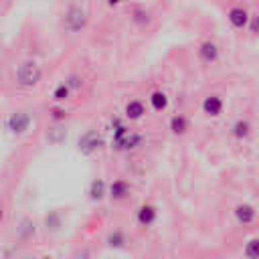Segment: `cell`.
<instances>
[{"instance_id": "cell-8", "label": "cell", "mask_w": 259, "mask_h": 259, "mask_svg": "<svg viewBox=\"0 0 259 259\" xmlns=\"http://www.w3.org/2000/svg\"><path fill=\"white\" fill-rule=\"evenodd\" d=\"M198 59H200L202 63H206V65L214 63V61L219 59V47H217V42L204 40V42L198 47Z\"/></svg>"}, {"instance_id": "cell-19", "label": "cell", "mask_w": 259, "mask_h": 259, "mask_svg": "<svg viewBox=\"0 0 259 259\" xmlns=\"http://www.w3.org/2000/svg\"><path fill=\"white\" fill-rule=\"evenodd\" d=\"M61 225H63V221H61V214H59L57 210H53V212H49V214L45 217V229H47L49 233H57V231L61 229Z\"/></svg>"}, {"instance_id": "cell-20", "label": "cell", "mask_w": 259, "mask_h": 259, "mask_svg": "<svg viewBox=\"0 0 259 259\" xmlns=\"http://www.w3.org/2000/svg\"><path fill=\"white\" fill-rule=\"evenodd\" d=\"M69 95H71V87H69L67 83H59V85L55 87V91H53V99H55L57 103L69 99Z\"/></svg>"}, {"instance_id": "cell-15", "label": "cell", "mask_w": 259, "mask_h": 259, "mask_svg": "<svg viewBox=\"0 0 259 259\" xmlns=\"http://www.w3.org/2000/svg\"><path fill=\"white\" fill-rule=\"evenodd\" d=\"M65 140H67V130L63 125H55L47 132V142L53 146H61Z\"/></svg>"}, {"instance_id": "cell-21", "label": "cell", "mask_w": 259, "mask_h": 259, "mask_svg": "<svg viewBox=\"0 0 259 259\" xmlns=\"http://www.w3.org/2000/svg\"><path fill=\"white\" fill-rule=\"evenodd\" d=\"M18 233H20L22 239L32 237V235H34V223H32L30 219H22V223H20V227H18Z\"/></svg>"}, {"instance_id": "cell-26", "label": "cell", "mask_w": 259, "mask_h": 259, "mask_svg": "<svg viewBox=\"0 0 259 259\" xmlns=\"http://www.w3.org/2000/svg\"><path fill=\"white\" fill-rule=\"evenodd\" d=\"M75 259H91V253H89L87 249H83V251H79V253L75 255Z\"/></svg>"}, {"instance_id": "cell-7", "label": "cell", "mask_w": 259, "mask_h": 259, "mask_svg": "<svg viewBox=\"0 0 259 259\" xmlns=\"http://www.w3.org/2000/svg\"><path fill=\"white\" fill-rule=\"evenodd\" d=\"M136 221L140 227H152L158 221V210L152 204H142L136 212Z\"/></svg>"}, {"instance_id": "cell-13", "label": "cell", "mask_w": 259, "mask_h": 259, "mask_svg": "<svg viewBox=\"0 0 259 259\" xmlns=\"http://www.w3.org/2000/svg\"><path fill=\"white\" fill-rule=\"evenodd\" d=\"M105 194H107V184H105V180H103V178H95V180L89 184V198L99 202Z\"/></svg>"}, {"instance_id": "cell-30", "label": "cell", "mask_w": 259, "mask_h": 259, "mask_svg": "<svg viewBox=\"0 0 259 259\" xmlns=\"http://www.w3.org/2000/svg\"><path fill=\"white\" fill-rule=\"evenodd\" d=\"M28 259H36V257H28Z\"/></svg>"}, {"instance_id": "cell-28", "label": "cell", "mask_w": 259, "mask_h": 259, "mask_svg": "<svg viewBox=\"0 0 259 259\" xmlns=\"http://www.w3.org/2000/svg\"><path fill=\"white\" fill-rule=\"evenodd\" d=\"M2 219H4V210H2V206H0V223H2Z\"/></svg>"}, {"instance_id": "cell-16", "label": "cell", "mask_w": 259, "mask_h": 259, "mask_svg": "<svg viewBox=\"0 0 259 259\" xmlns=\"http://www.w3.org/2000/svg\"><path fill=\"white\" fill-rule=\"evenodd\" d=\"M150 105L154 111H164L168 107V95L164 91H152L150 93Z\"/></svg>"}, {"instance_id": "cell-6", "label": "cell", "mask_w": 259, "mask_h": 259, "mask_svg": "<svg viewBox=\"0 0 259 259\" xmlns=\"http://www.w3.org/2000/svg\"><path fill=\"white\" fill-rule=\"evenodd\" d=\"M223 107H225V101H223V97L217 95V93L206 95V97L202 99V111H204L206 115H210V117L221 115V113H223Z\"/></svg>"}, {"instance_id": "cell-1", "label": "cell", "mask_w": 259, "mask_h": 259, "mask_svg": "<svg viewBox=\"0 0 259 259\" xmlns=\"http://www.w3.org/2000/svg\"><path fill=\"white\" fill-rule=\"evenodd\" d=\"M40 77H42V71L34 61H24L16 69V81L20 87H34L40 81Z\"/></svg>"}, {"instance_id": "cell-14", "label": "cell", "mask_w": 259, "mask_h": 259, "mask_svg": "<svg viewBox=\"0 0 259 259\" xmlns=\"http://www.w3.org/2000/svg\"><path fill=\"white\" fill-rule=\"evenodd\" d=\"M186 130H188V119H186V115H182V113L172 115V119H170V132H172L174 136H182V134H186Z\"/></svg>"}, {"instance_id": "cell-27", "label": "cell", "mask_w": 259, "mask_h": 259, "mask_svg": "<svg viewBox=\"0 0 259 259\" xmlns=\"http://www.w3.org/2000/svg\"><path fill=\"white\" fill-rule=\"evenodd\" d=\"M119 2H121V0H109V4H111V6H113V4H119Z\"/></svg>"}, {"instance_id": "cell-5", "label": "cell", "mask_w": 259, "mask_h": 259, "mask_svg": "<svg viewBox=\"0 0 259 259\" xmlns=\"http://www.w3.org/2000/svg\"><path fill=\"white\" fill-rule=\"evenodd\" d=\"M6 127H8L12 134L20 136V134H24V132L30 127V115H28L26 111L10 113V117L6 119Z\"/></svg>"}, {"instance_id": "cell-23", "label": "cell", "mask_w": 259, "mask_h": 259, "mask_svg": "<svg viewBox=\"0 0 259 259\" xmlns=\"http://www.w3.org/2000/svg\"><path fill=\"white\" fill-rule=\"evenodd\" d=\"M65 83H67V85L71 87V91H73V89H79V87H81V79H79L77 75H71V77H69V79H67Z\"/></svg>"}, {"instance_id": "cell-9", "label": "cell", "mask_w": 259, "mask_h": 259, "mask_svg": "<svg viewBox=\"0 0 259 259\" xmlns=\"http://www.w3.org/2000/svg\"><path fill=\"white\" fill-rule=\"evenodd\" d=\"M146 115V105L140 101V99H132L125 103V117L130 121H138Z\"/></svg>"}, {"instance_id": "cell-11", "label": "cell", "mask_w": 259, "mask_h": 259, "mask_svg": "<svg viewBox=\"0 0 259 259\" xmlns=\"http://www.w3.org/2000/svg\"><path fill=\"white\" fill-rule=\"evenodd\" d=\"M229 22L235 26V28H245L247 22H249V14L245 8H231L229 10Z\"/></svg>"}, {"instance_id": "cell-2", "label": "cell", "mask_w": 259, "mask_h": 259, "mask_svg": "<svg viewBox=\"0 0 259 259\" xmlns=\"http://www.w3.org/2000/svg\"><path fill=\"white\" fill-rule=\"evenodd\" d=\"M103 146V138L97 130H87L81 138H79V152L85 156H91L93 152H97Z\"/></svg>"}, {"instance_id": "cell-4", "label": "cell", "mask_w": 259, "mask_h": 259, "mask_svg": "<svg viewBox=\"0 0 259 259\" xmlns=\"http://www.w3.org/2000/svg\"><path fill=\"white\" fill-rule=\"evenodd\" d=\"M233 217H235V221H237L239 225L249 227V225H253V223L257 221V208H255L253 204H249V202H241V204L235 206Z\"/></svg>"}, {"instance_id": "cell-24", "label": "cell", "mask_w": 259, "mask_h": 259, "mask_svg": "<svg viewBox=\"0 0 259 259\" xmlns=\"http://www.w3.org/2000/svg\"><path fill=\"white\" fill-rule=\"evenodd\" d=\"M249 30H251L253 34H259V16H255V18L251 20V24H249Z\"/></svg>"}, {"instance_id": "cell-12", "label": "cell", "mask_w": 259, "mask_h": 259, "mask_svg": "<svg viewBox=\"0 0 259 259\" xmlns=\"http://www.w3.org/2000/svg\"><path fill=\"white\" fill-rule=\"evenodd\" d=\"M231 134H233V138L235 140H245V138H249V134H251V121L249 119H237L235 123H233V127H231Z\"/></svg>"}, {"instance_id": "cell-25", "label": "cell", "mask_w": 259, "mask_h": 259, "mask_svg": "<svg viewBox=\"0 0 259 259\" xmlns=\"http://www.w3.org/2000/svg\"><path fill=\"white\" fill-rule=\"evenodd\" d=\"M65 115H67V113H65V111H61V109H55V111H53V119H55V121L65 119Z\"/></svg>"}, {"instance_id": "cell-29", "label": "cell", "mask_w": 259, "mask_h": 259, "mask_svg": "<svg viewBox=\"0 0 259 259\" xmlns=\"http://www.w3.org/2000/svg\"><path fill=\"white\" fill-rule=\"evenodd\" d=\"M42 259H53V257H51V255H45V257H42Z\"/></svg>"}, {"instance_id": "cell-3", "label": "cell", "mask_w": 259, "mask_h": 259, "mask_svg": "<svg viewBox=\"0 0 259 259\" xmlns=\"http://www.w3.org/2000/svg\"><path fill=\"white\" fill-rule=\"evenodd\" d=\"M85 22H87V12H85L83 8H79V6L69 8V12L65 14V26H67V30H71V32L81 30V28L85 26Z\"/></svg>"}, {"instance_id": "cell-10", "label": "cell", "mask_w": 259, "mask_h": 259, "mask_svg": "<svg viewBox=\"0 0 259 259\" xmlns=\"http://www.w3.org/2000/svg\"><path fill=\"white\" fill-rule=\"evenodd\" d=\"M107 194L111 196V200H123V198L130 194V184H127L125 180L117 178V180H113V182L109 184Z\"/></svg>"}, {"instance_id": "cell-18", "label": "cell", "mask_w": 259, "mask_h": 259, "mask_svg": "<svg viewBox=\"0 0 259 259\" xmlns=\"http://www.w3.org/2000/svg\"><path fill=\"white\" fill-rule=\"evenodd\" d=\"M243 257L245 259H259V237H251L243 245Z\"/></svg>"}, {"instance_id": "cell-17", "label": "cell", "mask_w": 259, "mask_h": 259, "mask_svg": "<svg viewBox=\"0 0 259 259\" xmlns=\"http://www.w3.org/2000/svg\"><path fill=\"white\" fill-rule=\"evenodd\" d=\"M105 245H107L109 249H123V247H125V235H123L119 229H113V231L107 235Z\"/></svg>"}, {"instance_id": "cell-22", "label": "cell", "mask_w": 259, "mask_h": 259, "mask_svg": "<svg viewBox=\"0 0 259 259\" xmlns=\"http://www.w3.org/2000/svg\"><path fill=\"white\" fill-rule=\"evenodd\" d=\"M134 22H136V24H148V22H150L148 12H146V10H142V8H140V10H136V12H134Z\"/></svg>"}]
</instances>
